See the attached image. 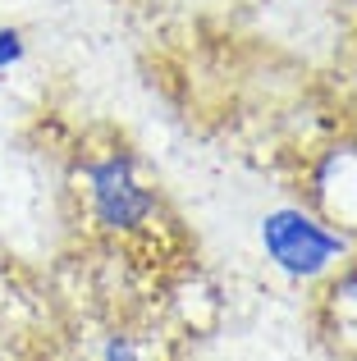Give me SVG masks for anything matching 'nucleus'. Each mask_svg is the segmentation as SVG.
Segmentation results:
<instances>
[{
    "label": "nucleus",
    "instance_id": "obj_1",
    "mask_svg": "<svg viewBox=\"0 0 357 361\" xmlns=\"http://www.w3.org/2000/svg\"><path fill=\"white\" fill-rule=\"evenodd\" d=\"M261 247H266V256L284 274H294V279H316V274H325L349 252V238H344L339 229H330V224H321L316 215L284 206V211H270L266 220H261Z\"/></svg>",
    "mask_w": 357,
    "mask_h": 361
},
{
    "label": "nucleus",
    "instance_id": "obj_2",
    "mask_svg": "<svg viewBox=\"0 0 357 361\" xmlns=\"http://www.w3.org/2000/svg\"><path fill=\"white\" fill-rule=\"evenodd\" d=\"M87 192H92V211H97L101 229H138L152 215V192L138 178L133 156L124 151H110V156L92 160L87 165Z\"/></svg>",
    "mask_w": 357,
    "mask_h": 361
},
{
    "label": "nucleus",
    "instance_id": "obj_3",
    "mask_svg": "<svg viewBox=\"0 0 357 361\" xmlns=\"http://www.w3.org/2000/svg\"><path fill=\"white\" fill-rule=\"evenodd\" d=\"M28 55V46H23V32L18 27H5L0 23V73H9L18 60Z\"/></svg>",
    "mask_w": 357,
    "mask_h": 361
},
{
    "label": "nucleus",
    "instance_id": "obj_4",
    "mask_svg": "<svg viewBox=\"0 0 357 361\" xmlns=\"http://www.w3.org/2000/svg\"><path fill=\"white\" fill-rule=\"evenodd\" d=\"M330 298H334V307H339V311H349V316L357 320V261L339 274V283L330 288Z\"/></svg>",
    "mask_w": 357,
    "mask_h": 361
},
{
    "label": "nucleus",
    "instance_id": "obj_5",
    "mask_svg": "<svg viewBox=\"0 0 357 361\" xmlns=\"http://www.w3.org/2000/svg\"><path fill=\"white\" fill-rule=\"evenodd\" d=\"M101 361H147V357L138 353L128 338H110V348H106V357H101Z\"/></svg>",
    "mask_w": 357,
    "mask_h": 361
}]
</instances>
